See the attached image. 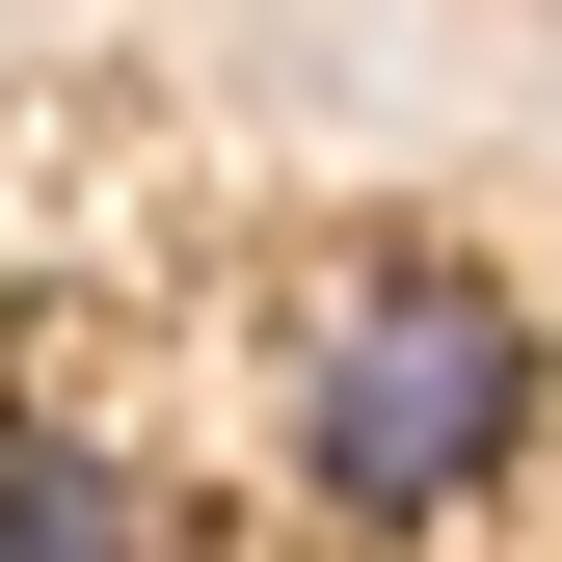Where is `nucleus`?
Here are the masks:
<instances>
[{
    "mask_svg": "<svg viewBox=\"0 0 562 562\" xmlns=\"http://www.w3.org/2000/svg\"><path fill=\"white\" fill-rule=\"evenodd\" d=\"M268 456H295V509L348 536H456L482 482L536 456V295L456 241H348L295 322H268Z\"/></svg>",
    "mask_w": 562,
    "mask_h": 562,
    "instance_id": "1",
    "label": "nucleus"
},
{
    "mask_svg": "<svg viewBox=\"0 0 562 562\" xmlns=\"http://www.w3.org/2000/svg\"><path fill=\"white\" fill-rule=\"evenodd\" d=\"M0 536H161V482H134L81 402H0Z\"/></svg>",
    "mask_w": 562,
    "mask_h": 562,
    "instance_id": "2",
    "label": "nucleus"
}]
</instances>
